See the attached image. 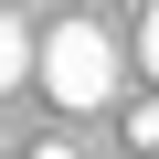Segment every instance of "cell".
I'll list each match as a JSON object with an SVG mask.
<instances>
[{"label":"cell","mask_w":159,"mask_h":159,"mask_svg":"<svg viewBox=\"0 0 159 159\" xmlns=\"http://www.w3.org/2000/svg\"><path fill=\"white\" fill-rule=\"evenodd\" d=\"M43 85H53V106H106L117 96V43L96 21H53L43 32Z\"/></svg>","instance_id":"cell-1"},{"label":"cell","mask_w":159,"mask_h":159,"mask_svg":"<svg viewBox=\"0 0 159 159\" xmlns=\"http://www.w3.org/2000/svg\"><path fill=\"white\" fill-rule=\"evenodd\" d=\"M21 74H32V32H21L11 11H0V96H11V85H21Z\"/></svg>","instance_id":"cell-2"},{"label":"cell","mask_w":159,"mask_h":159,"mask_svg":"<svg viewBox=\"0 0 159 159\" xmlns=\"http://www.w3.org/2000/svg\"><path fill=\"white\" fill-rule=\"evenodd\" d=\"M138 64L159 74V0H148V32H138Z\"/></svg>","instance_id":"cell-3"}]
</instances>
